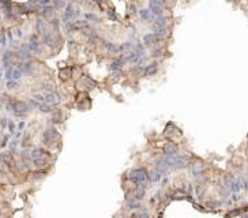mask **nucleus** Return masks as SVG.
<instances>
[{"instance_id":"c756f323","label":"nucleus","mask_w":248,"mask_h":218,"mask_svg":"<svg viewBox=\"0 0 248 218\" xmlns=\"http://www.w3.org/2000/svg\"><path fill=\"white\" fill-rule=\"evenodd\" d=\"M8 131H10V134H14L15 132V124L12 121H8Z\"/></svg>"},{"instance_id":"a878e982","label":"nucleus","mask_w":248,"mask_h":218,"mask_svg":"<svg viewBox=\"0 0 248 218\" xmlns=\"http://www.w3.org/2000/svg\"><path fill=\"white\" fill-rule=\"evenodd\" d=\"M18 81H7V87L8 89H17Z\"/></svg>"},{"instance_id":"aec40b11","label":"nucleus","mask_w":248,"mask_h":218,"mask_svg":"<svg viewBox=\"0 0 248 218\" xmlns=\"http://www.w3.org/2000/svg\"><path fill=\"white\" fill-rule=\"evenodd\" d=\"M44 42H45L46 45H53V37H52V33L46 32L45 34H44Z\"/></svg>"},{"instance_id":"4468645a","label":"nucleus","mask_w":248,"mask_h":218,"mask_svg":"<svg viewBox=\"0 0 248 218\" xmlns=\"http://www.w3.org/2000/svg\"><path fill=\"white\" fill-rule=\"evenodd\" d=\"M35 29H37V33L38 34H45L46 33V26H45V22H44V19H38L37 21V23H35Z\"/></svg>"},{"instance_id":"20e7f679","label":"nucleus","mask_w":248,"mask_h":218,"mask_svg":"<svg viewBox=\"0 0 248 218\" xmlns=\"http://www.w3.org/2000/svg\"><path fill=\"white\" fill-rule=\"evenodd\" d=\"M44 95H45V104H49V105H52V106L61 101L60 94L56 92H45Z\"/></svg>"},{"instance_id":"1a4fd4ad","label":"nucleus","mask_w":248,"mask_h":218,"mask_svg":"<svg viewBox=\"0 0 248 218\" xmlns=\"http://www.w3.org/2000/svg\"><path fill=\"white\" fill-rule=\"evenodd\" d=\"M105 49L110 53V55H120V45L113 44V42H106L105 44Z\"/></svg>"},{"instance_id":"c85d7f7f","label":"nucleus","mask_w":248,"mask_h":218,"mask_svg":"<svg viewBox=\"0 0 248 218\" xmlns=\"http://www.w3.org/2000/svg\"><path fill=\"white\" fill-rule=\"evenodd\" d=\"M151 56L153 57H159L161 56V48H157V49H154L151 52Z\"/></svg>"},{"instance_id":"6ab92c4d","label":"nucleus","mask_w":248,"mask_h":218,"mask_svg":"<svg viewBox=\"0 0 248 218\" xmlns=\"http://www.w3.org/2000/svg\"><path fill=\"white\" fill-rule=\"evenodd\" d=\"M38 110H41L43 113H50V112H53L52 105H49V104H40Z\"/></svg>"},{"instance_id":"b1692460","label":"nucleus","mask_w":248,"mask_h":218,"mask_svg":"<svg viewBox=\"0 0 248 218\" xmlns=\"http://www.w3.org/2000/svg\"><path fill=\"white\" fill-rule=\"evenodd\" d=\"M70 75H71V70L60 71V78H61V79H67V78H70Z\"/></svg>"},{"instance_id":"c9c22d12","label":"nucleus","mask_w":248,"mask_h":218,"mask_svg":"<svg viewBox=\"0 0 248 218\" xmlns=\"http://www.w3.org/2000/svg\"><path fill=\"white\" fill-rule=\"evenodd\" d=\"M244 187H245V190H247V191H248V180H247V181H245V184H244Z\"/></svg>"},{"instance_id":"f704fd0d","label":"nucleus","mask_w":248,"mask_h":218,"mask_svg":"<svg viewBox=\"0 0 248 218\" xmlns=\"http://www.w3.org/2000/svg\"><path fill=\"white\" fill-rule=\"evenodd\" d=\"M23 127H25V121H21V123L18 124V131H22L23 130Z\"/></svg>"},{"instance_id":"4c0bfd02","label":"nucleus","mask_w":248,"mask_h":218,"mask_svg":"<svg viewBox=\"0 0 248 218\" xmlns=\"http://www.w3.org/2000/svg\"><path fill=\"white\" fill-rule=\"evenodd\" d=\"M0 81H1V71H0Z\"/></svg>"},{"instance_id":"5701e85b","label":"nucleus","mask_w":248,"mask_h":218,"mask_svg":"<svg viewBox=\"0 0 248 218\" xmlns=\"http://www.w3.org/2000/svg\"><path fill=\"white\" fill-rule=\"evenodd\" d=\"M134 218H150V215L146 210H142V211H139L138 214H135Z\"/></svg>"},{"instance_id":"a211bd4d","label":"nucleus","mask_w":248,"mask_h":218,"mask_svg":"<svg viewBox=\"0 0 248 218\" xmlns=\"http://www.w3.org/2000/svg\"><path fill=\"white\" fill-rule=\"evenodd\" d=\"M30 155H32V160L34 158H41V157H46L45 151L41 150V149H34V150L30 153Z\"/></svg>"},{"instance_id":"412c9836","label":"nucleus","mask_w":248,"mask_h":218,"mask_svg":"<svg viewBox=\"0 0 248 218\" xmlns=\"http://www.w3.org/2000/svg\"><path fill=\"white\" fill-rule=\"evenodd\" d=\"M41 87L45 89L46 92H55V84L50 83V82H43V83H41Z\"/></svg>"},{"instance_id":"473e14b6","label":"nucleus","mask_w":248,"mask_h":218,"mask_svg":"<svg viewBox=\"0 0 248 218\" xmlns=\"http://www.w3.org/2000/svg\"><path fill=\"white\" fill-rule=\"evenodd\" d=\"M239 214H240V210H239V209H236V210L230 211V213H229V217H233V215H239Z\"/></svg>"},{"instance_id":"ddd939ff","label":"nucleus","mask_w":248,"mask_h":218,"mask_svg":"<svg viewBox=\"0 0 248 218\" xmlns=\"http://www.w3.org/2000/svg\"><path fill=\"white\" fill-rule=\"evenodd\" d=\"M142 207L141 204V201H138V199H131V201H128L127 204H125V209L127 210H138V209Z\"/></svg>"},{"instance_id":"39448f33","label":"nucleus","mask_w":248,"mask_h":218,"mask_svg":"<svg viewBox=\"0 0 248 218\" xmlns=\"http://www.w3.org/2000/svg\"><path fill=\"white\" fill-rule=\"evenodd\" d=\"M17 59L19 60V61H22V63H25V61H27L29 59H30V51L27 49V46L22 45L19 49L17 51Z\"/></svg>"},{"instance_id":"9b49d317","label":"nucleus","mask_w":248,"mask_h":218,"mask_svg":"<svg viewBox=\"0 0 248 218\" xmlns=\"http://www.w3.org/2000/svg\"><path fill=\"white\" fill-rule=\"evenodd\" d=\"M157 71H158V64L157 63H151V64L145 66V75L146 77H153V75H156Z\"/></svg>"},{"instance_id":"f257e3e1","label":"nucleus","mask_w":248,"mask_h":218,"mask_svg":"<svg viewBox=\"0 0 248 218\" xmlns=\"http://www.w3.org/2000/svg\"><path fill=\"white\" fill-rule=\"evenodd\" d=\"M130 180L136 186H141L147 180V173H146L145 169H134L130 173Z\"/></svg>"},{"instance_id":"423d86ee","label":"nucleus","mask_w":248,"mask_h":218,"mask_svg":"<svg viewBox=\"0 0 248 218\" xmlns=\"http://www.w3.org/2000/svg\"><path fill=\"white\" fill-rule=\"evenodd\" d=\"M27 49L30 51V52H34V53H41V45L38 44V41H37V37L35 35H32L30 38H29V44L27 45Z\"/></svg>"},{"instance_id":"2f4dec72","label":"nucleus","mask_w":248,"mask_h":218,"mask_svg":"<svg viewBox=\"0 0 248 218\" xmlns=\"http://www.w3.org/2000/svg\"><path fill=\"white\" fill-rule=\"evenodd\" d=\"M7 142H8V136L6 135V136L3 138V141H1V143H0V146H1V147H6V146H7Z\"/></svg>"},{"instance_id":"393cba45","label":"nucleus","mask_w":248,"mask_h":218,"mask_svg":"<svg viewBox=\"0 0 248 218\" xmlns=\"http://www.w3.org/2000/svg\"><path fill=\"white\" fill-rule=\"evenodd\" d=\"M172 199H174V201H179V199H185V193H184V192L174 193L173 196H172Z\"/></svg>"},{"instance_id":"7ed1b4c3","label":"nucleus","mask_w":248,"mask_h":218,"mask_svg":"<svg viewBox=\"0 0 248 218\" xmlns=\"http://www.w3.org/2000/svg\"><path fill=\"white\" fill-rule=\"evenodd\" d=\"M57 138H59V134L56 132L55 128H48V130L44 131V134H43L44 143H48V144H52L53 142L57 139Z\"/></svg>"},{"instance_id":"4be33fe9","label":"nucleus","mask_w":248,"mask_h":218,"mask_svg":"<svg viewBox=\"0 0 248 218\" xmlns=\"http://www.w3.org/2000/svg\"><path fill=\"white\" fill-rule=\"evenodd\" d=\"M53 3H55V7L56 8H66L67 7L66 0H53Z\"/></svg>"},{"instance_id":"9d476101","label":"nucleus","mask_w":248,"mask_h":218,"mask_svg":"<svg viewBox=\"0 0 248 218\" xmlns=\"http://www.w3.org/2000/svg\"><path fill=\"white\" fill-rule=\"evenodd\" d=\"M139 17H141L143 21H150V22H153L154 18H156L151 14V11H150L149 8H142V10H139Z\"/></svg>"},{"instance_id":"bb28decb","label":"nucleus","mask_w":248,"mask_h":218,"mask_svg":"<svg viewBox=\"0 0 248 218\" xmlns=\"http://www.w3.org/2000/svg\"><path fill=\"white\" fill-rule=\"evenodd\" d=\"M50 25H52V27L55 29V30H59V27H60V23H59V19H52V22H50Z\"/></svg>"},{"instance_id":"cd10ccee","label":"nucleus","mask_w":248,"mask_h":218,"mask_svg":"<svg viewBox=\"0 0 248 218\" xmlns=\"http://www.w3.org/2000/svg\"><path fill=\"white\" fill-rule=\"evenodd\" d=\"M85 18L89 19V21H98V18H97L94 14H85Z\"/></svg>"},{"instance_id":"f8f14e48","label":"nucleus","mask_w":248,"mask_h":218,"mask_svg":"<svg viewBox=\"0 0 248 218\" xmlns=\"http://www.w3.org/2000/svg\"><path fill=\"white\" fill-rule=\"evenodd\" d=\"M191 172L195 177H199L203 175V165L202 164H199V162H195L191 165Z\"/></svg>"},{"instance_id":"7c9ffc66","label":"nucleus","mask_w":248,"mask_h":218,"mask_svg":"<svg viewBox=\"0 0 248 218\" xmlns=\"http://www.w3.org/2000/svg\"><path fill=\"white\" fill-rule=\"evenodd\" d=\"M0 126H1V128L4 130L6 127H8V120H7V119H4V117H3V119L0 120Z\"/></svg>"},{"instance_id":"e433bc0d","label":"nucleus","mask_w":248,"mask_h":218,"mask_svg":"<svg viewBox=\"0 0 248 218\" xmlns=\"http://www.w3.org/2000/svg\"><path fill=\"white\" fill-rule=\"evenodd\" d=\"M243 218H248V214H245V215H244V217H243Z\"/></svg>"},{"instance_id":"2eb2a0df","label":"nucleus","mask_w":248,"mask_h":218,"mask_svg":"<svg viewBox=\"0 0 248 218\" xmlns=\"http://www.w3.org/2000/svg\"><path fill=\"white\" fill-rule=\"evenodd\" d=\"M46 164H48L46 157H41V158H34V160H33V165H34L35 168H45Z\"/></svg>"},{"instance_id":"f03ea898","label":"nucleus","mask_w":248,"mask_h":218,"mask_svg":"<svg viewBox=\"0 0 248 218\" xmlns=\"http://www.w3.org/2000/svg\"><path fill=\"white\" fill-rule=\"evenodd\" d=\"M159 37L156 34V33H146L145 35H143V44H145L146 46H151V48H154V46L158 45L159 42Z\"/></svg>"},{"instance_id":"0eeeda50","label":"nucleus","mask_w":248,"mask_h":218,"mask_svg":"<svg viewBox=\"0 0 248 218\" xmlns=\"http://www.w3.org/2000/svg\"><path fill=\"white\" fill-rule=\"evenodd\" d=\"M164 154L165 155H176L179 153V147H177V144H174L173 142H168L162 149Z\"/></svg>"},{"instance_id":"6e6552de","label":"nucleus","mask_w":248,"mask_h":218,"mask_svg":"<svg viewBox=\"0 0 248 218\" xmlns=\"http://www.w3.org/2000/svg\"><path fill=\"white\" fill-rule=\"evenodd\" d=\"M55 10H56V7L52 6V4L44 6V7H41V15H43L45 19H50V18L55 15Z\"/></svg>"},{"instance_id":"dca6fc26","label":"nucleus","mask_w":248,"mask_h":218,"mask_svg":"<svg viewBox=\"0 0 248 218\" xmlns=\"http://www.w3.org/2000/svg\"><path fill=\"white\" fill-rule=\"evenodd\" d=\"M153 26H167V18H165V15H159V17L154 18Z\"/></svg>"},{"instance_id":"f3484780","label":"nucleus","mask_w":248,"mask_h":218,"mask_svg":"<svg viewBox=\"0 0 248 218\" xmlns=\"http://www.w3.org/2000/svg\"><path fill=\"white\" fill-rule=\"evenodd\" d=\"M145 187H143V184H141V186H138V188H136V191H135V199H138V201H141V199H143V196H145Z\"/></svg>"},{"instance_id":"72a5a7b5","label":"nucleus","mask_w":248,"mask_h":218,"mask_svg":"<svg viewBox=\"0 0 248 218\" xmlns=\"http://www.w3.org/2000/svg\"><path fill=\"white\" fill-rule=\"evenodd\" d=\"M0 44H1L3 46L6 45V35H4V34H3V35H0Z\"/></svg>"}]
</instances>
